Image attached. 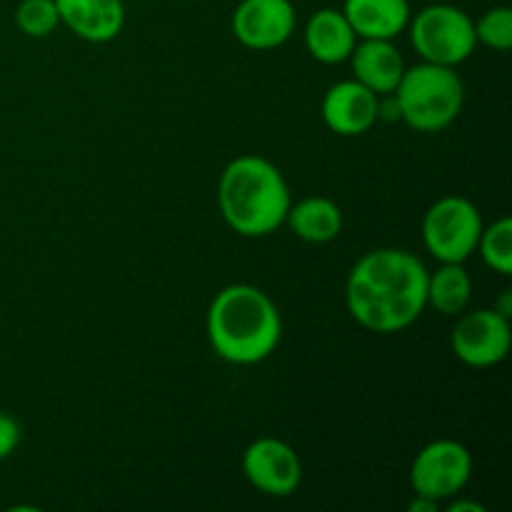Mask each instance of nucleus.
<instances>
[{
	"label": "nucleus",
	"instance_id": "obj_1",
	"mask_svg": "<svg viewBox=\"0 0 512 512\" xmlns=\"http://www.w3.org/2000/svg\"><path fill=\"white\" fill-rule=\"evenodd\" d=\"M428 273L423 260L403 248L370 250L345 280V308L370 333H400L428 308Z\"/></svg>",
	"mask_w": 512,
	"mask_h": 512
},
{
	"label": "nucleus",
	"instance_id": "obj_2",
	"mask_svg": "<svg viewBox=\"0 0 512 512\" xmlns=\"http://www.w3.org/2000/svg\"><path fill=\"white\" fill-rule=\"evenodd\" d=\"M205 330L215 355L230 365H258L278 350L283 318L268 293L248 283L225 285L210 300Z\"/></svg>",
	"mask_w": 512,
	"mask_h": 512
},
{
	"label": "nucleus",
	"instance_id": "obj_3",
	"mask_svg": "<svg viewBox=\"0 0 512 512\" xmlns=\"http://www.w3.org/2000/svg\"><path fill=\"white\" fill-rule=\"evenodd\" d=\"M290 188L285 175L263 155H238L225 165L218 183L220 215L243 238H265L285 225Z\"/></svg>",
	"mask_w": 512,
	"mask_h": 512
},
{
	"label": "nucleus",
	"instance_id": "obj_4",
	"mask_svg": "<svg viewBox=\"0 0 512 512\" xmlns=\"http://www.w3.org/2000/svg\"><path fill=\"white\" fill-rule=\"evenodd\" d=\"M400 120L418 133H440L458 120L465 103V85L455 68L425 63L405 65L395 88Z\"/></svg>",
	"mask_w": 512,
	"mask_h": 512
},
{
	"label": "nucleus",
	"instance_id": "obj_5",
	"mask_svg": "<svg viewBox=\"0 0 512 512\" xmlns=\"http://www.w3.org/2000/svg\"><path fill=\"white\" fill-rule=\"evenodd\" d=\"M410 43L420 60L445 68H458L478 48L475 20L458 5L445 0L430 3L420 13L410 15Z\"/></svg>",
	"mask_w": 512,
	"mask_h": 512
},
{
	"label": "nucleus",
	"instance_id": "obj_6",
	"mask_svg": "<svg viewBox=\"0 0 512 512\" xmlns=\"http://www.w3.org/2000/svg\"><path fill=\"white\" fill-rule=\"evenodd\" d=\"M420 233L425 250L438 263H465L478 248L483 215L473 200L445 195L428 208Z\"/></svg>",
	"mask_w": 512,
	"mask_h": 512
},
{
	"label": "nucleus",
	"instance_id": "obj_7",
	"mask_svg": "<svg viewBox=\"0 0 512 512\" xmlns=\"http://www.w3.org/2000/svg\"><path fill=\"white\" fill-rule=\"evenodd\" d=\"M473 478V455L460 440L440 438L418 450L410 465V485L415 495L435 500H450L463 493Z\"/></svg>",
	"mask_w": 512,
	"mask_h": 512
},
{
	"label": "nucleus",
	"instance_id": "obj_8",
	"mask_svg": "<svg viewBox=\"0 0 512 512\" xmlns=\"http://www.w3.org/2000/svg\"><path fill=\"white\" fill-rule=\"evenodd\" d=\"M450 345H453L455 358L468 368H493L503 363L510 353V318H505L495 308L460 313V320L450 335Z\"/></svg>",
	"mask_w": 512,
	"mask_h": 512
},
{
	"label": "nucleus",
	"instance_id": "obj_9",
	"mask_svg": "<svg viewBox=\"0 0 512 512\" xmlns=\"http://www.w3.org/2000/svg\"><path fill=\"white\" fill-rule=\"evenodd\" d=\"M243 475L270 498H290L303 483V465L293 445L280 438H258L245 448Z\"/></svg>",
	"mask_w": 512,
	"mask_h": 512
},
{
	"label": "nucleus",
	"instance_id": "obj_10",
	"mask_svg": "<svg viewBox=\"0 0 512 512\" xmlns=\"http://www.w3.org/2000/svg\"><path fill=\"white\" fill-rule=\"evenodd\" d=\"M298 13L290 0H240L233 35L248 50H275L295 33Z\"/></svg>",
	"mask_w": 512,
	"mask_h": 512
},
{
	"label": "nucleus",
	"instance_id": "obj_11",
	"mask_svg": "<svg viewBox=\"0 0 512 512\" xmlns=\"http://www.w3.org/2000/svg\"><path fill=\"white\" fill-rule=\"evenodd\" d=\"M378 98L358 80H340L330 85L320 103V115L328 130L343 138L363 135L378 123Z\"/></svg>",
	"mask_w": 512,
	"mask_h": 512
},
{
	"label": "nucleus",
	"instance_id": "obj_12",
	"mask_svg": "<svg viewBox=\"0 0 512 512\" xmlns=\"http://www.w3.org/2000/svg\"><path fill=\"white\" fill-rule=\"evenodd\" d=\"M60 25L85 43H110L125 28L123 0H55Z\"/></svg>",
	"mask_w": 512,
	"mask_h": 512
},
{
	"label": "nucleus",
	"instance_id": "obj_13",
	"mask_svg": "<svg viewBox=\"0 0 512 512\" xmlns=\"http://www.w3.org/2000/svg\"><path fill=\"white\" fill-rule=\"evenodd\" d=\"M303 43L310 58L323 65H340L350 58L358 45V35L350 28L343 10L320 8L305 23Z\"/></svg>",
	"mask_w": 512,
	"mask_h": 512
},
{
	"label": "nucleus",
	"instance_id": "obj_14",
	"mask_svg": "<svg viewBox=\"0 0 512 512\" xmlns=\"http://www.w3.org/2000/svg\"><path fill=\"white\" fill-rule=\"evenodd\" d=\"M343 15L358 40H395L413 13L410 0H343Z\"/></svg>",
	"mask_w": 512,
	"mask_h": 512
},
{
	"label": "nucleus",
	"instance_id": "obj_15",
	"mask_svg": "<svg viewBox=\"0 0 512 512\" xmlns=\"http://www.w3.org/2000/svg\"><path fill=\"white\" fill-rule=\"evenodd\" d=\"M353 78L375 95L395 93L405 73V60L393 40H363L350 53Z\"/></svg>",
	"mask_w": 512,
	"mask_h": 512
},
{
	"label": "nucleus",
	"instance_id": "obj_16",
	"mask_svg": "<svg viewBox=\"0 0 512 512\" xmlns=\"http://www.w3.org/2000/svg\"><path fill=\"white\" fill-rule=\"evenodd\" d=\"M285 225L305 243L323 245L340 235V230H343V213H340L338 203H333L330 198L310 195V198L298 200V203H290Z\"/></svg>",
	"mask_w": 512,
	"mask_h": 512
},
{
	"label": "nucleus",
	"instance_id": "obj_17",
	"mask_svg": "<svg viewBox=\"0 0 512 512\" xmlns=\"http://www.w3.org/2000/svg\"><path fill=\"white\" fill-rule=\"evenodd\" d=\"M473 298V278L463 263H440L435 273H428V305L445 318L465 313Z\"/></svg>",
	"mask_w": 512,
	"mask_h": 512
},
{
	"label": "nucleus",
	"instance_id": "obj_18",
	"mask_svg": "<svg viewBox=\"0 0 512 512\" xmlns=\"http://www.w3.org/2000/svg\"><path fill=\"white\" fill-rule=\"evenodd\" d=\"M493 273L512 275V220L508 215L495 220L493 225L485 228L478 238V248H475Z\"/></svg>",
	"mask_w": 512,
	"mask_h": 512
},
{
	"label": "nucleus",
	"instance_id": "obj_19",
	"mask_svg": "<svg viewBox=\"0 0 512 512\" xmlns=\"http://www.w3.org/2000/svg\"><path fill=\"white\" fill-rule=\"evenodd\" d=\"M15 25L28 38H48L58 30L60 15L55 0H20L15 8Z\"/></svg>",
	"mask_w": 512,
	"mask_h": 512
},
{
	"label": "nucleus",
	"instance_id": "obj_20",
	"mask_svg": "<svg viewBox=\"0 0 512 512\" xmlns=\"http://www.w3.org/2000/svg\"><path fill=\"white\" fill-rule=\"evenodd\" d=\"M475 38L478 43L488 45V48L505 50L512 48V10L508 5H495V8L485 10L478 20H475Z\"/></svg>",
	"mask_w": 512,
	"mask_h": 512
},
{
	"label": "nucleus",
	"instance_id": "obj_21",
	"mask_svg": "<svg viewBox=\"0 0 512 512\" xmlns=\"http://www.w3.org/2000/svg\"><path fill=\"white\" fill-rule=\"evenodd\" d=\"M20 438H23V430L18 420L8 413H0V460L10 458L18 450Z\"/></svg>",
	"mask_w": 512,
	"mask_h": 512
},
{
	"label": "nucleus",
	"instance_id": "obj_22",
	"mask_svg": "<svg viewBox=\"0 0 512 512\" xmlns=\"http://www.w3.org/2000/svg\"><path fill=\"white\" fill-rule=\"evenodd\" d=\"M448 512H485V505L475 503V500H453L448 505Z\"/></svg>",
	"mask_w": 512,
	"mask_h": 512
},
{
	"label": "nucleus",
	"instance_id": "obj_23",
	"mask_svg": "<svg viewBox=\"0 0 512 512\" xmlns=\"http://www.w3.org/2000/svg\"><path fill=\"white\" fill-rule=\"evenodd\" d=\"M408 510L410 512H435L438 510V503L430 498H423V495H415V500L408 505Z\"/></svg>",
	"mask_w": 512,
	"mask_h": 512
},
{
	"label": "nucleus",
	"instance_id": "obj_24",
	"mask_svg": "<svg viewBox=\"0 0 512 512\" xmlns=\"http://www.w3.org/2000/svg\"><path fill=\"white\" fill-rule=\"evenodd\" d=\"M495 310H498V313H503L505 318H510V313H512V293H510V290H503V295H500V303L495 305Z\"/></svg>",
	"mask_w": 512,
	"mask_h": 512
},
{
	"label": "nucleus",
	"instance_id": "obj_25",
	"mask_svg": "<svg viewBox=\"0 0 512 512\" xmlns=\"http://www.w3.org/2000/svg\"><path fill=\"white\" fill-rule=\"evenodd\" d=\"M428 3H438V0H428Z\"/></svg>",
	"mask_w": 512,
	"mask_h": 512
}]
</instances>
